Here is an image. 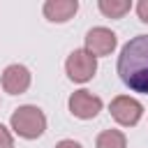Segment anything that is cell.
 Returning a JSON list of instances; mask_svg holds the SVG:
<instances>
[{"instance_id":"1","label":"cell","mask_w":148,"mask_h":148,"mask_svg":"<svg viewBox=\"0 0 148 148\" xmlns=\"http://www.w3.org/2000/svg\"><path fill=\"white\" fill-rule=\"evenodd\" d=\"M118 76L130 90L148 95V35L125 42L118 56Z\"/></svg>"},{"instance_id":"2","label":"cell","mask_w":148,"mask_h":148,"mask_svg":"<svg viewBox=\"0 0 148 148\" xmlns=\"http://www.w3.org/2000/svg\"><path fill=\"white\" fill-rule=\"evenodd\" d=\"M9 125H12V130H14L21 139L32 141V139H39V136L44 134V130H46V116H44V111H42L39 106H35V104H23V106H18V109L12 113Z\"/></svg>"},{"instance_id":"3","label":"cell","mask_w":148,"mask_h":148,"mask_svg":"<svg viewBox=\"0 0 148 148\" xmlns=\"http://www.w3.org/2000/svg\"><path fill=\"white\" fill-rule=\"evenodd\" d=\"M65 72L69 76V81L74 83H86L95 76L97 72V58L92 53H88L86 49H74L67 60H65Z\"/></svg>"},{"instance_id":"4","label":"cell","mask_w":148,"mask_h":148,"mask_svg":"<svg viewBox=\"0 0 148 148\" xmlns=\"http://www.w3.org/2000/svg\"><path fill=\"white\" fill-rule=\"evenodd\" d=\"M109 111H111V118H113L118 125H123V127H134V125L141 120V116H143V104H141L139 99L130 97V95H118V97L111 99Z\"/></svg>"},{"instance_id":"5","label":"cell","mask_w":148,"mask_h":148,"mask_svg":"<svg viewBox=\"0 0 148 148\" xmlns=\"http://www.w3.org/2000/svg\"><path fill=\"white\" fill-rule=\"evenodd\" d=\"M67 106H69V113L74 118H81V120H90L95 118L99 111H102V99L97 95H92L90 90H74L67 99Z\"/></svg>"},{"instance_id":"6","label":"cell","mask_w":148,"mask_h":148,"mask_svg":"<svg viewBox=\"0 0 148 148\" xmlns=\"http://www.w3.org/2000/svg\"><path fill=\"white\" fill-rule=\"evenodd\" d=\"M116 44H118L116 32L104 28V25H97V28H90L86 32V46L83 49L88 53H92L95 58H99V56H111Z\"/></svg>"},{"instance_id":"7","label":"cell","mask_w":148,"mask_h":148,"mask_svg":"<svg viewBox=\"0 0 148 148\" xmlns=\"http://www.w3.org/2000/svg\"><path fill=\"white\" fill-rule=\"evenodd\" d=\"M30 81H32V76L25 65L14 62V65H7L2 72V88L9 95H23L30 88Z\"/></svg>"},{"instance_id":"8","label":"cell","mask_w":148,"mask_h":148,"mask_svg":"<svg viewBox=\"0 0 148 148\" xmlns=\"http://www.w3.org/2000/svg\"><path fill=\"white\" fill-rule=\"evenodd\" d=\"M42 12L51 23H67L79 12V2L76 0H46Z\"/></svg>"},{"instance_id":"9","label":"cell","mask_w":148,"mask_h":148,"mask_svg":"<svg viewBox=\"0 0 148 148\" xmlns=\"http://www.w3.org/2000/svg\"><path fill=\"white\" fill-rule=\"evenodd\" d=\"M97 9L106 18H123L132 9V2L130 0H99L97 2Z\"/></svg>"},{"instance_id":"10","label":"cell","mask_w":148,"mask_h":148,"mask_svg":"<svg viewBox=\"0 0 148 148\" xmlns=\"http://www.w3.org/2000/svg\"><path fill=\"white\" fill-rule=\"evenodd\" d=\"M95 148H127V139L120 130H104L97 134Z\"/></svg>"},{"instance_id":"11","label":"cell","mask_w":148,"mask_h":148,"mask_svg":"<svg viewBox=\"0 0 148 148\" xmlns=\"http://www.w3.org/2000/svg\"><path fill=\"white\" fill-rule=\"evenodd\" d=\"M0 148H14V136L5 125H0Z\"/></svg>"},{"instance_id":"12","label":"cell","mask_w":148,"mask_h":148,"mask_svg":"<svg viewBox=\"0 0 148 148\" xmlns=\"http://www.w3.org/2000/svg\"><path fill=\"white\" fill-rule=\"evenodd\" d=\"M136 14L143 23H148V0H139L136 2Z\"/></svg>"},{"instance_id":"13","label":"cell","mask_w":148,"mask_h":148,"mask_svg":"<svg viewBox=\"0 0 148 148\" xmlns=\"http://www.w3.org/2000/svg\"><path fill=\"white\" fill-rule=\"evenodd\" d=\"M56 148H83V146L79 141H74V139H62V141L56 143Z\"/></svg>"}]
</instances>
